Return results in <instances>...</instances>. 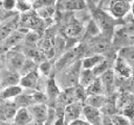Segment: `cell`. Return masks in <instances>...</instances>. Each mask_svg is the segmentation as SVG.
Segmentation results:
<instances>
[{
  "mask_svg": "<svg viewBox=\"0 0 134 125\" xmlns=\"http://www.w3.org/2000/svg\"><path fill=\"white\" fill-rule=\"evenodd\" d=\"M80 64L81 63H73L67 68L64 69L63 75H62V83H64V86L69 89L72 88L74 84L79 81V75H80Z\"/></svg>",
  "mask_w": 134,
  "mask_h": 125,
  "instance_id": "1",
  "label": "cell"
},
{
  "mask_svg": "<svg viewBox=\"0 0 134 125\" xmlns=\"http://www.w3.org/2000/svg\"><path fill=\"white\" fill-rule=\"evenodd\" d=\"M132 2L130 0H112L109 4L110 15L114 19L124 18L131 9Z\"/></svg>",
  "mask_w": 134,
  "mask_h": 125,
  "instance_id": "2",
  "label": "cell"
},
{
  "mask_svg": "<svg viewBox=\"0 0 134 125\" xmlns=\"http://www.w3.org/2000/svg\"><path fill=\"white\" fill-rule=\"evenodd\" d=\"M19 21H20V17L18 15H14L12 17L10 16L7 17L0 23V43L3 42L10 33L17 30Z\"/></svg>",
  "mask_w": 134,
  "mask_h": 125,
  "instance_id": "3",
  "label": "cell"
},
{
  "mask_svg": "<svg viewBox=\"0 0 134 125\" xmlns=\"http://www.w3.org/2000/svg\"><path fill=\"white\" fill-rule=\"evenodd\" d=\"M94 23L96 24V26L98 27L99 30H110L113 26H114V18L104 11V10H100V9H97L94 11Z\"/></svg>",
  "mask_w": 134,
  "mask_h": 125,
  "instance_id": "4",
  "label": "cell"
},
{
  "mask_svg": "<svg viewBox=\"0 0 134 125\" xmlns=\"http://www.w3.org/2000/svg\"><path fill=\"white\" fill-rule=\"evenodd\" d=\"M32 121L36 123H45L48 117V110L49 108L45 103H36L27 107Z\"/></svg>",
  "mask_w": 134,
  "mask_h": 125,
  "instance_id": "5",
  "label": "cell"
},
{
  "mask_svg": "<svg viewBox=\"0 0 134 125\" xmlns=\"http://www.w3.org/2000/svg\"><path fill=\"white\" fill-rule=\"evenodd\" d=\"M18 110L17 105L14 100H2L0 102V121L1 122H10L14 120V117Z\"/></svg>",
  "mask_w": 134,
  "mask_h": 125,
  "instance_id": "6",
  "label": "cell"
},
{
  "mask_svg": "<svg viewBox=\"0 0 134 125\" xmlns=\"http://www.w3.org/2000/svg\"><path fill=\"white\" fill-rule=\"evenodd\" d=\"M82 115L85 118L84 120H86L90 125H102L103 114L100 109L93 106L84 105L82 108Z\"/></svg>",
  "mask_w": 134,
  "mask_h": 125,
  "instance_id": "7",
  "label": "cell"
},
{
  "mask_svg": "<svg viewBox=\"0 0 134 125\" xmlns=\"http://www.w3.org/2000/svg\"><path fill=\"white\" fill-rule=\"evenodd\" d=\"M25 54L22 52H17V51H9L7 53V65H8V70L13 72L19 73L21 68L23 67L25 60H26Z\"/></svg>",
  "mask_w": 134,
  "mask_h": 125,
  "instance_id": "8",
  "label": "cell"
},
{
  "mask_svg": "<svg viewBox=\"0 0 134 125\" xmlns=\"http://www.w3.org/2000/svg\"><path fill=\"white\" fill-rule=\"evenodd\" d=\"M114 73L117 74L118 76L120 77H124V78H129L133 75V69L132 67L129 65L128 60L121 56V55H118L115 59V63H114Z\"/></svg>",
  "mask_w": 134,
  "mask_h": 125,
  "instance_id": "9",
  "label": "cell"
},
{
  "mask_svg": "<svg viewBox=\"0 0 134 125\" xmlns=\"http://www.w3.org/2000/svg\"><path fill=\"white\" fill-rule=\"evenodd\" d=\"M82 108L83 106L81 105V103L79 101H74L71 103H68L63 111V116H64V120L65 123H69L73 120L79 119L82 116Z\"/></svg>",
  "mask_w": 134,
  "mask_h": 125,
  "instance_id": "10",
  "label": "cell"
},
{
  "mask_svg": "<svg viewBox=\"0 0 134 125\" xmlns=\"http://www.w3.org/2000/svg\"><path fill=\"white\" fill-rule=\"evenodd\" d=\"M40 81V73L39 71L35 70L26 75H23L20 77V81L19 84L23 88V89H27V90H36L38 84Z\"/></svg>",
  "mask_w": 134,
  "mask_h": 125,
  "instance_id": "11",
  "label": "cell"
},
{
  "mask_svg": "<svg viewBox=\"0 0 134 125\" xmlns=\"http://www.w3.org/2000/svg\"><path fill=\"white\" fill-rule=\"evenodd\" d=\"M105 93H112L115 88V73L112 69H109L105 71L100 76H98Z\"/></svg>",
  "mask_w": 134,
  "mask_h": 125,
  "instance_id": "12",
  "label": "cell"
},
{
  "mask_svg": "<svg viewBox=\"0 0 134 125\" xmlns=\"http://www.w3.org/2000/svg\"><path fill=\"white\" fill-rule=\"evenodd\" d=\"M27 31L25 29H20V30H15L13 33H10L3 42H1V44L4 46L5 49H8V48H13L15 47L16 45H18L21 41L24 40L25 35H26Z\"/></svg>",
  "mask_w": 134,
  "mask_h": 125,
  "instance_id": "13",
  "label": "cell"
},
{
  "mask_svg": "<svg viewBox=\"0 0 134 125\" xmlns=\"http://www.w3.org/2000/svg\"><path fill=\"white\" fill-rule=\"evenodd\" d=\"M20 74L13 71H7L4 74H1V81H0V88L3 90L10 85L19 84L20 81Z\"/></svg>",
  "mask_w": 134,
  "mask_h": 125,
  "instance_id": "14",
  "label": "cell"
},
{
  "mask_svg": "<svg viewBox=\"0 0 134 125\" xmlns=\"http://www.w3.org/2000/svg\"><path fill=\"white\" fill-rule=\"evenodd\" d=\"M77 52H79L77 49H73V50H70V51L64 53V54L58 59V61H57V64H55L57 69H59V70H64L65 68H67V67L70 66L71 64H73V60L75 59Z\"/></svg>",
  "mask_w": 134,
  "mask_h": 125,
  "instance_id": "15",
  "label": "cell"
},
{
  "mask_svg": "<svg viewBox=\"0 0 134 125\" xmlns=\"http://www.w3.org/2000/svg\"><path fill=\"white\" fill-rule=\"evenodd\" d=\"M58 6L62 10H76L85 7L84 0H59Z\"/></svg>",
  "mask_w": 134,
  "mask_h": 125,
  "instance_id": "16",
  "label": "cell"
},
{
  "mask_svg": "<svg viewBox=\"0 0 134 125\" xmlns=\"http://www.w3.org/2000/svg\"><path fill=\"white\" fill-rule=\"evenodd\" d=\"M105 60V57L102 55V54H97V53H94L88 57H85L82 63H81V66H82V69H94L96 66H98L100 63H103Z\"/></svg>",
  "mask_w": 134,
  "mask_h": 125,
  "instance_id": "17",
  "label": "cell"
},
{
  "mask_svg": "<svg viewBox=\"0 0 134 125\" xmlns=\"http://www.w3.org/2000/svg\"><path fill=\"white\" fill-rule=\"evenodd\" d=\"M22 92H23V88L20 84L10 85V86H7V88H5V89H3V90L0 91V97L2 98V100L15 99Z\"/></svg>",
  "mask_w": 134,
  "mask_h": 125,
  "instance_id": "18",
  "label": "cell"
},
{
  "mask_svg": "<svg viewBox=\"0 0 134 125\" xmlns=\"http://www.w3.org/2000/svg\"><path fill=\"white\" fill-rule=\"evenodd\" d=\"M96 76L94 75L93 71L90 69H82L79 75V81L77 83L81 84V86L83 89H86L87 86H89L94 80H95Z\"/></svg>",
  "mask_w": 134,
  "mask_h": 125,
  "instance_id": "19",
  "label": "cell"
},
{
  "mask_svg": "<svg viewBox=\"0 0 134 125\" xmlns=\"http://www.w3.org/2000/svg\"><path fill=\"white\" fill-rule=\"evenodd\" d=\"M15 125H27L32 122V118L27 108H18L15 117H14Z\"/></svg>",
  "mask_w": 134,
  "mask_h": 125,
  "instance_id": "20",
  "label": "cell"
},
{
  "mask_svg": "<svg viewBox=\"0 0 134 125\" xmlns=\"http://www.w3.org/2000/svg\"><path fill=\"white\" fill-rule=\"evenodd\" d=\"M107 99L104 95H89L85 98V105L93 106L98 109H102Z\"/></svg>",
  "mask_w": 134,
  "mask_h": 125,
  "instance_id": "21",
  "label": "cell"
},
{
  "mask_svg": "<svg viewBox=\"0 0 134 125\" xmlns=\"http://www.w3.org/2000/svg\"><path fill=\"white\" fill-rule=\"evenodd\" d=\"M84 31V27L81 23L74 21V22H70L68 24V26L66 27L65 29V33L67 36L69 38H72V39H75L77 36H80Z\"/></svg>",
  "mask_w": 134,
  "mask_h": 125,
  "instance_id": "22",
  "label": "cell"
},
{
  "mask_svg": "<svg viewBox=\"0 0 134 125\" xmlns=\"http://www.w3.org/2000/svg\"><path fill=\"white\" fill-rule=\"evenodd\" d=\"M85 93H86V96H89V95H103L105 92H104V88H103V84L99 80L98 77L95 78V80L85 89Z\"/></svg>",
  "mask_w": 134,
  "mask_h": 125,
  "instance_id": "23",
  "label": "cell"
},
{
  "mask_svg": "<svg viewBox=\"0 0 134 125\" xmlns=\"http://www.w3.org/2000/svg\"><path fill=\"white\" fill-rule=\"evenodd\" d=\"M60 89L58 86V83L55 82V80L53 78L49 79L47 81V84H46V95L49 99H57L59 96H60Z\"/></svg>",
  "mask_w": 134,
  "mask_h": 125,
  "instance_id": "24",
  "label": "cell"
},
{
  "mask_svg": "<svg viewBox=\"0 0 134 125\" xmlns=\"http://www.w3.org/2000/svg\"><path fill=\"white\" fill-rule=\"evenodd\" d=\"M54 8L52 5H45V6H40L37 8L36 14L43 20V19H48L53 15Z\"/></svg>",
  "mask_w": 134,
  "mask_h": 125,
  "instance_id": "25",
  "label": "cell"
},
{
  "mask_svg": "<svg viewBox=\"0 0 134 125\" xmlns=\"http://www.w3.org/2000/svg\"><path fill=\"white\" fill-rule=\"evenodd\" d=\"M112 125H131L130 119L125 117L124 115H113L110 117Z\"/></svg>",
  "mask_w": 134,
  "mask_h": 125,
  "instance_id": "26",
  "label": "cell"
},
{
  "mask_svg": "<svg viewBox=\"0 0 134 125\" xmlns=\"http://www.w3.org/2000/svg\"><path fill=\"white\" fill-rule=\"evenodd\" d=\"M31 2L29 0H17L16 1V8L21 12H27L31 8Z\"/></svg>",
  "mask_w": 134,
  "mask_h": 125,
  "instance_id": "27",
  "label": "cell"
},
{
  "mask_svg": "<svg viewBox=\"0 0 134 125\" xmlns=\"http://www.w3.org/2000/svg\"><path fill=\"white\" fill-rule=\"evenodd\" d=\"M24 40H26V42L29 43V44H35L40 40V36L36 31H30V32L26 33Z\"/></svg>",
  "mask_w": 134,
  "mask_h": 125,
  "instance_id": "28",
  "label": "cell"
},
{
  "mask_svg": "<svg viewBox=\"0 0 134 125\" xmlns=\"http://www.w3.org/2000/svg\"><path fill=\"white\" fill-rule=\"evenodd\" d=\"M16 1L17 0H2L1 5L4 10H12L16 8Z\"/></svg>",
  "mask_w": 134,
  "mask_h": 125,
  "instance_id": "29",
  "label": "cell"
},
{
  "mask_svg": "<svg viewBox=\"0 0 134 125\" xmlns=\"http://www.w3.org/2000/svg\"><path fill=\"white\" fill-rule=\"evenodd\" d=\"M39 70H40V72H41L43 75H48L49 72H50V70H51V66H50V64H49L48 61H43V63L40 65Z\"/></svg>",
  "mask_w": 134,
  "mask_h": 125,
  "instance_id": "30",
  "label": "cell"
},
{
  "mask_svg": "<svg viewBox=\"0 0 134 125\" xmlns=\"http://www.w3.org/2000/svg\"><path fill=\"white\" fill-rule=\"evenodd\" d=\"M67 125H90V124H89L86 120L79 118V119H76V120H73V121L69 122Z\"/></svg>",
  "mask_w": 134,
  "mask_h": 125,
  "instance_id": "31",
  "label": "cell"
},
{
  "mask_svg": "<svg viewBox=\"0 0 134 125\" xmlns=\"http://www.w3.org/2000/svg\"><path fill=\"white\" fill-rule=\"evenodd\" d=\"M4 11H5V10L3 9L2 5H1V2H0V18H1V17H2L3 15H4Z\"/></svg>",
  "mask_w": 134,
  "mask_h": 125,
  "instance_id": "32",
  "label": "cell"
},
{
  "mask_svg": "<svg viewBox=\"0 0 134 125\" xmlns=\"http://www.w3.org/2000/svg\"><path fill=\"white\" fill-rule=\"evenodd\" d=\"M131 11H132V15H133V18H134V1L132 2V4H131V9H130Z\"/></svg>",
  "mask_w": 134,
  "mask_h": 125,
  "instance_id": "33",
  "label": "cell"
},
{
  "mask_svg": "<svg viewBox=\"0 0 134 125\" xmlns=\"http://www.w3.org/2000/svg\"><path fill=\"white\" fill-rule=\"evenodd\" d=\"M2 66H3V59H2V57L0 55V70L2 69Z\"/></svg>",
  "mask_w": 134,
  "mask_h": 125,
  "instance_id": "34",
  "label": "cell"
},
{
  "mask_svg": "<svg viewBox=\"0 0 134 125\" xmlns=\"http://www.w3.org/2000/svg\"><path fill=\"white\" fill-rule=\"evenodd\" d=\"M36 123V122H35ZM36 125H45V123H36Z\"/></svg>",
  "mask_w": 134,
  "mask_h": 125,
  "instance_id": "35",
  "label": "cell"
},
{
  "mask_svg": "<svg viewBox=\"0 0 134 125\" xmlns=\"http://www.w3.org/2000/svg\"><path fill=\"white\" fill-rule=\"evenodd\" d=\"M27 125H36V123H35V122H34V121H32V122H31V123H29V124H27Z\"/></svg>",
  "mask_w": 134,
  "mask_h": 125,
  "instance_id": "36",
  "label": "cell"
},
{
  "mask_svg": "<svg viewBox=\"0 0 134 125\" xmlns=\"http://www.w3.org/2000/svg\"><path fill=\"white\" fill-rule=\"evenodd\" d=\"M29 1H30V2H31V1H37V0H29Z\"/></svg>",
  "mask_w": 134,
  "mask_h": 125,
  "instance_id": "37",
  "label": "cell"
},
{
  "mask_svg": "<svg viewBox=\"0 0 134 125\" xmlns=\"http://www.w3.org/2000/svg\"><path fill=\"white\" fill-rule=\"evenodd\" d=\"M0 81H1V74H0Z\"/></svg>",
  "mask_w": 134,
  "mask_h": 125,
  "instance_id": "38",
  "label": "cell"
}]
</instances>
